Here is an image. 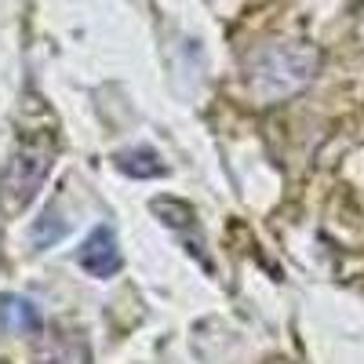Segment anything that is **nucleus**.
I'll list each match as a JSON object with an SVG mask.
<instances>
[{"instance_id":"1","label":"nucleus","mask_w":364,"mask_h":364,"mask_svg":"<svg viewBox=\"0 0 364 364\" xmlns=\"http://www.w3.org/2000/svg\"><path fill=\"white\" fill-rule=\"evenodd\" d=\"M51 154H55V142L51 135H22L15 154L8 161V171H4V197H8V208H26L29 200L37 197L41 182L51 168Z\"/></svg>"},{"instance_id":"2","label":"nucleus","mask_w":364,"mask_h":364,"mask_svg":"<svg viewBox=\"0 0 364 364\" xmlns=\"http://www.w3.org/2000/svg\"><path fill=\"white\" fill-rule=\"evenodd\" d=\"M77 266L91 277H113L120 269V248H117V237L106 226H95L77 248Z\"/></svg>"},{"instance_id":"3","label":"nucleus","mask_w":364,"mask_h":364,"mask_svg":"<svg viewBox=\"0 0 364 364\" xmlns=\"http://www.w3.org/2000/svg\"><path fill=\"white\" fill-rule=\"evenodd\" d=\"M33 343V364H87V346L73 331H58V328H41Z\"/></svg>"},{"instance_id":"4","label":"nucleus","mask_w":364,"mask_h":364,"mask_svg":"<svg viewBox=\"0 0 364 364\" xmlns=\"http://www.w3.org/2000/svg\"><path fill=\"white\" fill-rule=\"evenodd\" d=\"M4 328L15 331V336H33V331H41L44 324H41V314H37V306L29 299L8 295L4 299Z\"/></svg>"},{"instance_id":"5","label":"nucleus","mask_w":364,"mask_h":364,"mask_svg":"<svg viewBox=\"0 0 364 364\" xmlns=\"http://www.w3.org/2000/svg\"><path fill=\"white\" fill-rule=\"evenodd\" d=\"M113 161L124 175H135V178H154L164 171V164L157 161L154 149H128V154H117Z\"/></svg>"},{"instance_id":"6","label":"nucleus","mask_w":364,"mask_h":364,"mask_svg":"<svg viewBox=\"0 0 364 364\" xmlns=\"http://www.w3.org/2000/svg\"><path fill=\"white\" fill-rule=\"evenodd\" d=\"M154 211L161 215V223H164V226H171V230L190 233V230L197 226V223H193V208H190V204H182V200H171V197L154 200Z\"/></svg>"}]
</instances>
